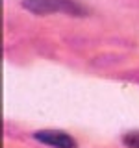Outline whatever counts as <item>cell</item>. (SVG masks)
Masks as SVG:
<instances>
[{
    "label": "cell",
    "mask_w": 139,
    "mask_h": 148,
    "mask_svg": "<svg viewBox=\"0 0 139 148\" xmlns=\"http://www.w3.org/2000/svg\"><path fill=\"white\" fill-rule=\"evenodd\" d=\"M34 139H37L39 143H43L46 146H54V148H78L76 141L65 132L59 130H41V132L34 133Z\"/></svg>",
    "instance_id": "2"
},
{
    "label": "cell",
    "mask_w": 139,
    "mask_h": 148,
    "mask_svg": "<svg viewBox=\"0 0 139 148\" xmlns=\"http://www.w3.org/2000/svg\"><path fill=\"white\" fill-rule=\"evenodd\" d=\"M28 11L35 15H52V13H65V15L82 17L85 15V8H82L76 0H24L22 2Z\"/></svg>",
    "instance_id": "1"
},
{
    "label": "cell",
    "mask_w": 139,
    "mask_h": 148,
    "mask_svg": "<svg viewBox=\"0 0 139 148\" xmlns=\"http://www.w3.org/2000/svg\"><path fill=\"white\" fill-rule=\"evenodd\" d=\"M122 143L128 148H139V132H130L122 137Z\"/></svg>",
    "instance_id": "3"
}]
</instances>
